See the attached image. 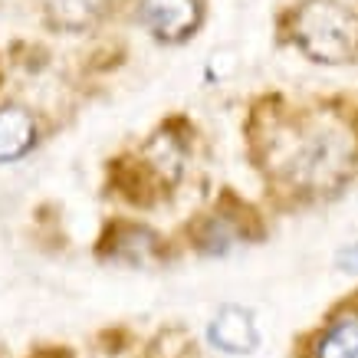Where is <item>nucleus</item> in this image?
I'll return each instance as SVG.
<instances>
[{"label":"nucleus","mask_w":358,"mask_h":358,"mask_svg":"<svg viewBox=\"0 0 358 358\" xmlns=\"http://www.w3.org/2000/svg\"><path fill=\"white\" fill-rule=\"evenodd\" d=\"M280 174L303 191H332L352 174L355 141L338 122L313 119L282 141Z\"/></svg>","instance_id":"1"},{"label":"nucleus","mask_w":358,"mask_h":358,"mask_svg":"<svg viewBox=\"0 0 358 358\" xmlns=\"http://www.w3.org/2000/svg\"><path fill=\"white\" fill-rule=\"evenodd\" d=\"M293 36L315 63H348L358 56V13L338 0H309L293 17Z\"/></svg>","instance_id":"2"},{"label":"nucleus","mask_w":358,"mask_h":358,"mask_svg":"<svg viewBox=\"0 0 358 358\" xmlns=\"http://www.w3.org/2000/svg\"><path fill=\"white\" fill-rule=\"evenodd\" d=\"M141 20L155 36L178 43L194 33L201 20V3L197 0H141Z\"/></svg>","instance_id":"3"},{"label":"nucleus","mask_w":358,"mask_h":358,"mask_svg":"<svg viewBox=\"0 0 358 358\" xmlns=\"http://www.w3.org/2000/svg\"><path fill=\"white\" fill-rule=\"evenodd\" d=\"M207 336H210V345L220 348V352H230V355H247L260 345V332H257L253 315L240 306H224L214 315Z\"/></svg>","instance_id":"4"},{"label":"nucleus","mask_w":358,"mask_h":358,"mask_svg":"<svg viewBox=\"0 0 358 358\" xmlns=\"http://www.w3.org/2000/svg\"><path fill=\"white\" fill-rule=\"evenodd\" d=\"M33 119L30 112L17 109H0V162H13L27 155V148L33 145Z\"/></svg>","instance_id":"5"},{"label":"nucleus","mask_w":358,"mask_h":358,"mask_svg":"<svg viewBox=\"0 0 358 358\" xmlns=\"http://www.w3.org/2000/svg\"><path fill=\"white\" fill-rule=\"evenodd\" d=\"M315 358H358V319H338L319 338Z\"/></svg>","instance_id":"6"},{"label":"nucleus","mask_w":358,"mask_h":358,"mask_svg":"<svg viewBox=\"0 0 358 358\" xmlns=\"http://www.w3.org/2000/svg\"><path fill=\"white\" fill-rule=\"evenodd\" d=\"M106 0H50V17L63 30H83L96 20Z\"/></svg>","instance_id":"7"},{"label":"nucleus","mask_w":358,"mask_h":358,"mask_svg":"<svg viewBox=\"0 0 358 358\" xmlns=\"http://www.w3.org/2000/svg\"><path fill=\"white\" fill-rule=\"evenodd\" d=\"M112 253H115L119 260L145 263L155 253V237L141 227H122L119 237L112 240Z\"/></svg>","instance_id":"8"},{"label":"nucleus","mask_w":358,"mask_h":358,"mask_svg":"<svg viewBox=\"0 0 358 358\" xmlns=\"http://www.w3.org/2000/svg\"><path fill=\"white\" fill-rule=\"evenodd\" d=\"M197 243H201L204 253H227V250L237 243V230L230 227L224 217H210L204 224V230H201Z\"/></svg>","instance_id":"9"},{"label":"nucleus","mask_w":358,"mask_h":358,"mask_svg":"<svg viewBox=\"0 0 358 358\" xmlns=\"http://www.w3.org/2000/svg\"><path fill=\"white\" fill-rule=\"evenodd\" d=\"M338 266L348 273H358V243H352V247H345L338 253Z\"/></svg>","instance_id":"10"}]
</instances>
